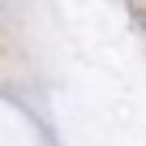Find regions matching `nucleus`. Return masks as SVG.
Segmentation results:
<instances>
[]
</instances>
